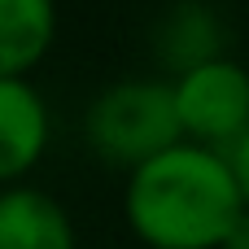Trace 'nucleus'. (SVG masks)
Instances as JSON below:
<instances>
[{
  "instance_id": "423d86ee",
  "label": "nucleus",
  "mask_w": 249,
  "mask_h": 249,
  "mask_svg": "<svg viewBox=\"0 0 249 249\" xmlns=\"http://www.w3.org/2000/svg\"><path fill=\"white\" fill-rule=\"evenodd\" d=\"M0 249H79V232L53 193L9 184L0 188Z\"/></svg>"
},
{
  "instance_id": "0eeeda50",
  "label": "nucleus",
  "mask_w": 249,
  "mask_h": 249,
  "mask_svg": "<svg viewBox=\"0 0 249 249\" xmlns=\"http://www.w3.org/2000/svg\"><path fill=\"white\" fill-rule=\"evenodd\" d=\"M57 44V0H0V79H31Z\"/></svg>"
},
{
  "instance_id": "6e6552de",
  "label": "nucleus",
  "mask_w": 249,
  "mask_h": 249,
  "mask_svg": "<svg viewBox=\"0 0 249 249\" xmlns=\"http://www.w3.org/2000/svg\"><path fill=\"white\" fill-rule=\"evenodd\" d=\"M223 162H228V171H232V184H236V193H241V206L249 210V127L241 131V140L223 153Z\"/></svg>"
},
{
  "instance_id": "f257e3e1",
  "label": "nucleus",
  "mask_w": 249,
  "mask_h": 249,
  "mask_svg": "<svg viewBox=\"0 0 249 249\" xmlns=\"http://www.w3.org/2000/svg\"><path fill=\"white\" fill-rule=\"evenodd\" d=\"M241 210L223 153L188 140L153 153L123 179V219L140 249H219Z\"/></svg>"
},
{
  "instance_id": "7ed1b4c3",
  "label": "nucleus",
  "mask_w": 249,
  "mask_h": 249,
  "mask_svg": "<svg viewBox=\"0 0 249 249\" xmlns=\"http://www.w3.org/2000/svg\"><path fill=\"white\" fill-rule=\"evenodd\" d=\"M179 136L188 144L228 153L249 127V66L236 57L206 61L171 79Z\"/></svg>"
},
{
  "instance_id": "f03ea898",
  "label": "nucleus",
  "mask_w": 249,
  "mask_h": 249,
  "mask_svg": "<svg viewBox=\"0 0 249 249\" xmlns=\"http://www.w3.org/2000/svg\"><path fill=\"white\" fill-rule=\"evenodd\" d=\"M179 118L171 101V79L131 74L105 83L83 109V144L96 162L114 171H136L153 153L179 144Z\"/></svg>"
},
{
  "instance_id": "20e7f679",
  "label": "nucleus",
  "mask_w": 249,
  "mask_h": 249,
  "mask_svg": "<svg viewBox=\"0 0 249 249\" xmlns=\"http://www.w3.org/2000/svg\"><path fill=\"white\" fill-rule=\"evenodd\" d=\"M149 53L162 66V79H175L206 61L232 57V26L210 0H171L149 26Z\"/></svg>"
},
{
  "instance_id": "39448f33",
  "label": "nucleus",
  "mask_w": 249,
  "mask_h": 249,
  "mask_svg": "<svg viewBox=\"0 0 249 249\" xmlns=\"http://www.w3.org/2000/svg\"><path fill=\"white\" fill-rule=\"evenodd\" d=\"M53 144V109L31 79H0V188L26 184Z\"/></svg>"
},
{
  "instance_id": "1a4fd4ad",
  "label": "nucleus",
  "mask_w": 249,
  "mask_h": 249,
  "mask_svg": "<svg viewBox=\"0 0 249 249\" xmlns=\"http://www.w3.org/2000/svg\"><path fill=\"white\" fill-rule=\"evenodd\" d=\"M219 249H249V210L236 214V223L228 228V236H223V245Z\"/></svg>"
}]
</instances>
